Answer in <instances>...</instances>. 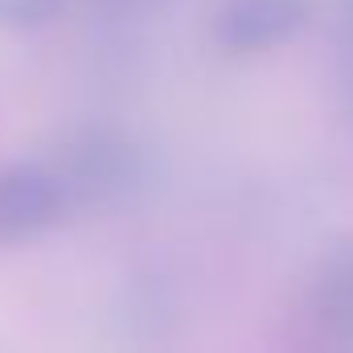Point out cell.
Masks as SVG:
<instances>
[{"mask_svg":"<svg viewBox=\"0 0 353 353\" xmlns=\"http://www.w3.org/2000/svg\"><path fill=\"white\" fill-rule=\"evenodd\" d=\"M46 165L58 173L70 205H107L136 185L140 152L123 132L83 128L79 136L62 144V157Z\"/></svg>","mask_w":353,"mask_h":353,"instance_id":"6da1fadb","label":"cell"},{"mask_svg":"<svg viewBox=\"0 0 353 353\" xmlns=\"http://www.w3.org/2000/svg\"><path fill=\"white\" fill-rule=\"evenodd\" d=\"M70 210L66 189L46 161L0 165V243H25L46 234Z\"/></svg>","mask_w":353,"mask_h":353,"instance_id":"7a4b0ae2","label":"cell"},{"mask_svg":"<svg viewBox=\"0 0 353 353\" xmlns=\"http://www.w3.org/2000/svg\"><path fill=\"white\" fill-rule=\"evenodd\" d=\"M312 12V0H222L214 17V41L226 54H263L296 37Z\"/></svg>","mask_w":353,"mask_h":353,"instance_id":"3957f363","label":"cell"},{"mask_svg":"<svg viewBox=\"0 0 353 353\" xmlns=\"http://www.w3.org/2000/svg\"><path fill=\"white\" fill-rule=\"evenodd\" d=\"M312 312L333 345L353 350V247L337 251L321 271L316 292H312Z\"/></svg>","mask_w":353,"mask_h":353,"instance_id":"277c9868","label":"cell"},{"mask_svg":"<svg viewBox=\"0 0 353 353\" xmlns=\"http://www.w3.org/2000/svg\"><path fill=\"white\" fill-rule=\"evenodd\" d=\"M333 70L341 107L353 119V0H333Z\"/></svg>","mask_w":353,"mask_h":353,"instance_id":"5b68a950","label":"cell"},{"mask_svg":"<svg viewBox=\"0 0 353 353\" xmlns=\"http://www.w3.org/2000/svg\"><path fill=\"white\" fill-rule=\"evenodd\" d=\"M66 8V0H0V25L8 29H33L54 21Z\"/></svg>","mask_w":353,"mask_h":353,"instance_id":"8992f818","label":"cell"},{"mask_svg":"<svg viewBox=\"0 0 353 353\" xmlns=\"http://www.w3.org/2000/svg\"><path fill=\"white\" fill-rule=\"evenodd\" d=\"M99 4H107L111 12H144V8H157L165 0H99Z\"/></svg>","mask_w":353,"mask_h":353,"instance_id":"52a82bcc","label":"cell"}]
</instances>
